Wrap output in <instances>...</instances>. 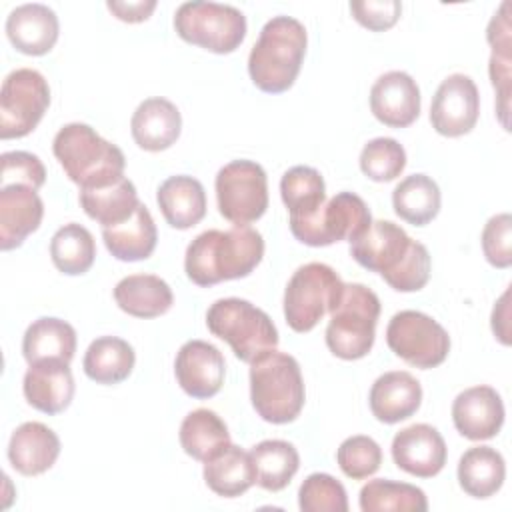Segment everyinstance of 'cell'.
Listing matches in <instances>:
<instances>
[{
	"instance_id": "cell-1",
	"label": "cell",
	"mask_w": 512,
	"mask_h": 512,
	"mask_svg": "<svg viewBox=\"0 0 512 512\" xmlns=\"http://www.w3.org/2000/svg\"><path fill=\"white\" fill-rule=\"evenodd\" d=\"M350 256L398 292H418L430 280L428 248L390 220H372L360 236L350 240Z\"/></svg>"
},
{
	"instance_id": "cell-2",
	"label": "cell",
	"mask_w": 512,
	"mask_h": 512,
	"mask_svg": "<svg viewBox=\"0 0 512 512\" xmlns=\"http://www.w3.org/2000/svg\"><path fill=\"white\" fill-rule=\"evenodd\" d=\"M264 256V238L250 226L230 230H206L186 248V276L202 286H214L224 280L246 278Z\"/></svg>"
},
{
	"instance_id": "cell-3",
	"label": "cell",
	"mask_w": 512,
	"mask_h": 512,
	"mask_svg": "<svg viewBox=\"0 0 512 512\" xmlns=\"http://www.w3.org/2000/svg\"><path fill=\"white\" fill-rule=\"evenodd\" d=\"M306 28L292 16L268 20L248 56V74L266 94H282L296 82L306 56Z\"/></svg>"
},
{
	"instance_id": "cell-4",
	"label": "cell",
	"mask_w": 512,
	"mask_h": 512,
	"mask_svg": "<svg viewBox=\"0 0 512 512\" xmlns=\"http://www.w3.org/2000/svg\"><path fill=\"white\" fill-rule=\"evenodd\" d=\"M52 152L80 190L106 186L124 176V152L88 124L72 122L62 126L54 136Z\"/></svg>"
},
{
	"instance_id": "cell-5",
	"label": "cell",
	"mask_w": 512,
	"mask_h": 512,
	"mask_svg": "<svg viewBox=\"0 0 512 512\" xmlns=\"http://www.w3.org/2000/svg\"><path fill=\"white\" fill-rule=\"evenodd\" d=\"M250 400L262 420L270 424L294 422L306 400L298 360L274 348L250 362Z\"/></svg>"
},
{
	"instance_id": "cell-6",
	"label": "cell",
	"mask_w": 512,
	"mask_h": 512,
	"mask_svg": "<svg viewBox=\"0 0 512 512\" xmlns=\"http://www.w3.org/2000/svg\"><path fill=\"white\" fill-rule=\"evenodd\" d=\"M206 326L216 338L230 344L238 360L248 364L278 346L272 318L242 298L216 300L206 312Z\"/></svg>"
},
{
	"instance_id": "cell-7",
	"label": "cell",
	"mask_w": 512,
	"mask_h": 512,
	"mask_svg": "<svg viewBox=\"0 0 512 512\" xmlns=\"http://www.w3.org/2000/svg\"><path fill=\"white\" fill-rule=\"evenodd\" d=\"M378 316L380 300L368 286L344 284L326 328L328 350L342 360L364 358L374 346Z\"/></svg>"
},
{
	"instance_id": "cell-8",
	"label": "cell",
	"mask_w": 512,
	"mask_h": 512,
	"mask_svg": "<svg viewBox=\"0 0 512 512\" xmlns=\"http://www.w3.org/2000/svg\"><path fill=\"white\" fill-rule=\"evenodd\" d=\"M344 290L336 270L322 262L300 266L284 290V318L294 332H310L340 302Z\"/></svg>"
},
{
	"instance_id": "cell-9",
	"label": "cell",
	"mask_w": 512,
	"mask_h": 512,
	"mask_svg": "<svg viewBox=\"0 0 512 512\" xmlns=\"http://www.w3.org/2000/svg\"><path fill=\"white\" fill-rule=\"evenodd\" d=\"M246 28V16L238 8L218 2H184L174 14L176 34L214 54L234 52L244 42Z\"/></svg>"
},
{
	"instance_id": "cell-10",
	"label": "cell",
	"mask_w": 512,
	"mask_h": 512,
	"mask_svg": "<svg viewBox=\"0 0 512 512\" xmlns=\"http://www.w3.org/2000/svg\"><path fill=\"white\" fill-rule=\"evenodd\" d=\"M370 222V210L358 194L338 192L314 214L290 220V232L298 242L320 248L340 240H354Z\"/></svg>"
},
{
	"instance_id": "cell-11",
	"label": "cell",
	"mask_w": 512,
	"mask_h": 512,
	"mask_svg": "<svg viewBox=\"0 0 512 512\" xmlns=\"http://www.w3.org/2000/svg\"><path fill=\"white\" fill-rule=\"evenodd\" d=\"M218 212L234 226H248L268 208V178L252 160H232L222 166L214 180Z\"/></svg>"
},
{
	"instance_id": "cell-12",
	"label": "cell",
	"mask_w": 512,
	"mask_h": 512,
	"mask_svg": "<svg viewBox=\"0 0 512 512\" xmlns=\"http://www.w3.org/2000/svg\"><path fill=\"white\" fill-rule=\"evenodd\" d=\"M50 106L48 80L34 68L12 70L0 90V138L28 136Z\"/></svg>"
},
{
	"instance_id": "cell-13",
	"label": "cell",
	"mask_w": 512,
	"mask_h": 512,
	"mask_svg": "<svg viewBox=\"0 0 512 512\" xmlns=\"http://www.w3.org/2000/svg\"><path fill=\"white\" fill-rule=\"evenodd\" d=\"M388 348L420 370L440 366L450 352V336L442 324L418 310L396 312L386 326Z\"/></svg>"
},
{
	"instance_id": "cell-14",
	"label": "cell",
	"mask_w": 512,
	"mask_h": 512,
	"mask_svg": "<svg viewBox=\"0 0 512 512\" xmlns=\"http://www.w3.org/2000/svg\"><path fill=\"white\" fill-rule=\"evenodd\" d=\"M480 114V94L474 80L466 74L444 78L430 104L432 128L448 138L468 134Z\"/></svg>"
},
{
	"instance_id": "cell-15",
	"label": "cell",
	"mask_w": 512,
	"mask_h": 512,
	"mask_svg": "<svg viewBox=\"0 0 512 512\" xmlns=\"http://www.w3.org/2000/svg\"><path fill=\"white\" fill-rule=\"evenodd\" d=\"M174 374L180 388L198 400L220 392L226 374L222 352L204 340H188L180 346L174 360Z\"/></svg>"
},
{
	"instance_id": "cell-16",
	"label": "cell",
	"mask_w": 512,
	"mask_h": 512,
	"mask_svg": "<svg viewBox=\"0 0 512 512\" xmlns=\"http://www.w3.org/2000/svg\"><path fill=\"white\" fill-rule=\"evenodd\" d=\"M392 460L394 464L416 478L436 476L448 456L442 434L430 424H412L402 428L392 438Z\"/></svg>"
},
{
	"instance_id": "cell-17",
	"label": "cell",
	"mask_w": 512,
	"mask_h": 512,
	"mask_svg": "<svg viewBox=\"0 0 512 512\" xmlns=\"http://www.w3.org/2000/svg\"><path fill=\"white\" fill-rule=\"evenodd\" d=\"M420 88L402 70H390L370 88V110L378 122L390 128H406L420 116Z\"/></svg>"
},
{
	"instance_id": "cell-18",
	"label": "cell",
	"mask_w": 512,
	"mask_h": 512,
	"mask_svg": "<svg viewBox=\"0 0 512 512\" xmlns=\"http://www.w3.org/2000/svg\"><path fill=\"white\" fill-rule=\"evenodd\" d=\"M452 422L468 440H490L504 424V402L492 386L466 388L452 402Z\"/></svg>"
},
{
	"instance_id": "cell-19",
	"label": "cell",
	"mask_w": 512,
	"mask_h": 512,
	"mask_svg": "<svg viewBox=\"0 0 512 512\" xmlns=\"http://www.w3.org/2000/svg\"><path fill=\"white\" fill-rule=\"evenodd\" d=\"M44 202L26 184H6L0 188V248L14 250L40 228Z\"/></svg>"
},
{
	"instance_id": "cell-20",
	"label": "cell",
	"mask_w": 512,
	"mask_h": 512,
	"mask_svg": "<svg viewBox=\"0 0 512 512\" xmlns=\"http://www.w3.org/2000/svg\"><path fill=\"white\" fill-rule=\"evenodd\" d=\"M22 390L28 404L48 416L64 412L76 392L74 376L68 362L44 360L28 364Z\"/></svg>"
},
{
	"instance_id": "cell-21",
	"label": "cell",
	"mask_w": 512,
	"mask_h": 512,
	"mask_svg": "<svg viewBox=\"0 0 512 512\" xmlns=\"http://www.w3.org/2000/svg\"><path fill=\"white\" fill-rule=\"evenodd\" d=\"M60 34L58 16L46 4L16 6L6 18V36L10 44L26 56L48 54Z\"/></svg>"
},
{
	"instance_id": "cell-22",
	"label": "cell",
	"mask_w": 512,
	"mask_h": 512,
	"mask_svg": "<svg viewBox=\"0 0 512 512\" xmlns=\"http://www.w3.org/2000/svg\"><path fill=\"white\" fill-rule=\"evenodd\" d=\"M368 402L378 422L396 424L418 412L422 404V386L406 370L384 372L374 380Z\"/></svg>"
},
{
	"instance_id": "cell-23",
	"label": "cell",
	"mask_w": 512,
	"mask_h": 512,
	"mask_svg": "<svg viewBox=\"0 0 512 512\" xmlns=\"http://www.w3.org/2000/svg\"><path fill=\"white\" fill-rule=\"evenodd\" d=\"M60 456L58 434L42 422L20 424L8 442V460L22 476H38L50 470Z\"/></svg>"
},
{
	"instance_id": "cell-24",
	"label": "cell",
	"mask_w": 512,
	"mask_h": 512,
	"mask_svg": "<svg viewBox=\"0 0 512 512\" xmlns=\"http://www.w3.org/2000/svg\"><path fill=\"white\" fill-rule=\"evenodd\" d=\"M182 130V116L176 104L154 96L138 104L130 120L134 142L146 152H160L170 148Z\"/></svg>"
},
{
	"instance_id": "cell-25",
	"label": "cell",
	"mask_w": 512,
	"mask_h": 512,
	"mask_svg": "<svg viewBox=\"0 0 512 512\" xmlns=\"http://www.w3.org/2000/svg\"><path fill=\"white\" fill-rule=\"evenodd\" d=\"M156 202L164 220L176 230H188L206 216V192L192 176H170L156 192Z\"/></svg>"
},
{
	"instance_id": "cell-26",
	"label": "cell",
	"mask_w": 512,
	"mask_h": 512,
	"mask_svg": "<svg viewBox=\"0 0 512 512\" xmlns=\"http://www.w3.org/2000/svg\"><path fill=\"white\" fill-rule=\"evenodd\" d=\"M102 238L116 260L138 262L152 256L158 242V230L150 210L140 202L128 220L102 228Z\"/></svg>"
},
{
	"instance_id": "cell-27",
	"label": "cell",
	"mask_w": 512,
	"mask_h": 512,
	"mask_svg": "<svg viewBox=\"0 0 512 512\" xmlns=\"http://www.w3.org/2000/svg\"><path fill=\"white\" fill-rule=\"evenodd\" d=\"M114 300L122 312L134 318H156L172 308L174 294L168 282L156 274H132L116 284Z\"/></svg>"
},
{
	"instance_id": "cell-28",
	"label": "cell",
	"mask_w": 512,
	"mask_h": 512,
	"mask_svg": "<svg viewBox=\"0 0 512 512\" xmlns=\"http://www.w3.org/2000/svg\"><path fill=\"white\" fill-rule=\"evenodd\" d=\"M76 352V330L60 318L44 316L34 320L22 338V354L28 364L44 360L68 362Z\"/></svg>"
},
{
	"instance_id": "cell-29",
	"label": "cell",
	"mask_w": 512,
	"mask_h": 512,
	"mask_svg": "<svg viewBox=\"0 0 512 512\" xmlns=\"http://www.w3.org/2000/svg\"><path fill=\"white\" fill-rule=\"evenodd\" d=\"M78 200L86 216L102 224V228L128 220L140 204L136 186L126 176L106 186L82 188Z\"/></svg>"
},
{
	"instance_id": "cell-30",
	"label": "cell",
	"mask_w": 512,
	"mask_h": 512,
	"mask_svg": "<svg viewBox=\"0 0 512 512\" xmlns=\"http://www.w3.org/2000/svg\"><path fill=\"white\" fill-rule=\"evenodd\" d=\"M204 482L222 498L242 496L252 484H256V470L250 452L228 444L222 452L204 462Z\"/></svg>"
},
{
	"instance_id": "cell-31",
	"label": "cell",
	"mask_w": 512,
	"mask_h": 512,
	"mask_svg": "<svg viewBox=\"0 0 512 512\" xmlns=\"http://www.w3.org/2000/svg\"><path fill=\"white\" fill-rule=\"evenodd\" d=\"M506 478V462L492 446H472L458 462V484L472 498L494 496Z\"/></svg>"
},
{
	"instance_id": "cell-32",
	"label": "cell",
	"mask_w": 512,
	"mask_h": 512,
	"mask_svg": "<svg viewBox=\"0 0 512 512\" xmlns=\"http://www.w3.org/2000/svg\"><path fill=\"white\" fill-rule=\"evenodd\" d=\"M134 348L118 336H100L86 348L82 366L96 384H120L134 370Z\"/></svg>"
},
{
	"instance_id": "cell-33",
	"label": "cell",
	"mask_w": 512,
	"mask_h": 512,
	"mask_svg": "<svg viewBox=\"0 0 512 512\" xmlns=\"http://www.w3.org/2000/svg\"><path fill=\"white\" fill-rule=\"evenodd\" d=\"M180 446L198 462H206L222 452L230 442V432L224 420L208 408H196L180 424Z\"/></svg>"
},
{
	"instance_id": "cell-34",
	"label": "cell",
	"mask_w": 512,
	"mask_h": 512,
	"mask_svg": "<svg viewBox=\"0 0 512 512\" xmlns=\"http://www.w3.org/2000/svg\"><path fill=\"white\" fill-rule=\"evenodd\" d=\"M256 484L268 492L284 490L300 468V454L286 440H262L250 450Z\"/></svg>"
},
{
	"instance_id": "cell-35",
	"label": "cell",
	"mask_w": 512,
	"mask_h": 512,
	"mask_svg": "<svg viewBox=\"0 0 512 512\" xmlns=\"http://www.w3.org/2000/svg\"><path fill=\"white\" fill-rule=\"evenodd\" d=\"M440 204V188L426 174L406 176L392 192L394 212L412 226L430 224L438 216Z\"/></svg>"
},
{
	"instance_id": "cell-36",
	"label": "cell",
	"mask_w": 512,
	"mask_h": 512,
	"mask_svg": "<svg viewBox=\"0 0 512 512\" xmlns=\"http://www.w3.org/2000/svg\"><path fill=\"white\" fill-rule=\"evenodd\" d=\"M50 258L54 266L68 276L88 272L96 258V242L88 228L70 222L56 230L50 240Z\"/></svg>"
},
{
	"instance_id": "cell-37",
	"label": "cell",
	"mask_w": 512,
	"mask_h": 512,
	"mask_svg": "<svg viewBox=\"0 0 512 512\" xmlns=\"http://www.w3.org/2000/svg\"><path fill=\"white\" fill-rule=\"evenodd\" d=\"M362 512H426L428 498L422 488L386 478L370 480L360 490Z\"/></svg>"
},
{
	"instance_id": "cell-38",
	"label": "cell",
	"mask_w": 512,
	"mask_h": 512,
	"mask_svg": "<svg viewBox=\"0 0 512 512\" xmlns=\"http://www.w3.org/2000/svg\"><path fill=\"white\" fill-rule=\"evenodd\" d=\"M280 196L288 208L290 220L314 214L326 202V184L322 174L310 166H294L280 180Z\"/></svg>"
},
{
	"instance_id": "cell-39",
	"label": "cell",
	"mask_w": 512,
	"mask_h": 512,
	"mask_svg": "<svg viewBox=\"0 0 512 512\" xmlns=\"http://www.w3.org/2000/svg\"><path fill=\"white\" fill-rule=\"evenodd\" d=\"M406 168V150L394 138H374L360 152V170L374 182H392Z\"/></svg>"
},
{
	"instance_id": "cell-40",
	"label": "cell",
	"mask_w": 512,
	"mask_h": 512,
	"mask_svg": "<svg viewBox=\"0 0 512 512\" xmlns=\"http://www.w3.org/2000/svg\"><path fill=\"white\" fill-rule=\"evenodd\" d=\"M298 506L302 512H348L346 488L334 476L314 472L300 484Z\"/></svg>"
},
{
	"instance_id": "cell-41",
	"label": "cell",
	"mask_w": 512,
	"mask_h": 512,
	"mask_svg": "<svg viewBox=\"0 0 512 512\" xmlns=\"http://www.w3.org/2000/svg\"><path fill=\"white\" fill-rule=\"evenodd\" d=\"M336 462L348 478L364 480L380 468L382 448L370 436H364V434L350 436L338 446Z\"/></svg>"
},
{
	"instance_id": "cell-42",
	"label": "cell",
	"mask_w": 512,
	"mask_h": 512,
	"mask_svg": "<svg viewBox=\"0 0 512 512\" xmlns=\"http://www.w3.org/2000/svg\"><path fill=\"white\" fill-rule=\"evenodd\" d=\"M482 252L494 268L512 264V216L508 212L492 216L482 230Z\"/></svg>"
},
{
	"instance_id": "cell-43",
	"label": "cell",
	"mask_w": 512,
	"mask_h": 512,
	"mask_svg": "<svg viewBox=\"0 0 512 512\" xmlns=\"http://www.w3.org/2000/svg\"><path fill=\"white\" fill-rule=\"evenodd\" d=\"M0 160H2V176H0L2 186L26 184L34 190L44 186L46 168L36 154L24 152V150H12V152H4Z\"/></svg>"
},
{
	"instance_id": "cell-44",
	"label": "cell",
	"mask_w": 512,
	"mask_h": 512,
	"mask_svg": "<svg viewBox=\"0 0 512 512\" xmlns=\"http://www.w3.org/2000/svg\"><path fill=\"white\" fill-rule=\"evenodd\" d=\"M350 12L358 24L372 32H384L392 28L400 14L402 2L398 0H354L350 2Z\"/></svg>"
},
{
	"instance_id": "cell-45",
	"label": "cell",
	"mask_w": 512,
	"mask_h": 512,
	"mask_svg": "<svg viewBox=\"0 0 512 512\" xmlns=\"http://www.w3.org/2000/svg\"><path fill=\"white\" fill-rule=\"evenodd\" d=\"M510 48H500V50H492L490 56V80L492 86L498 94V102H496V112L498 118L502 122V126L508 130V96H510Z\"/></svg>"
},
{
	"instance_id": "cell-46",
	"label": "cell",
	"mask_w": 512,
	"mask_h": 512,
	"mask_svg": "<svg viewBox=\"0 0 512 512\" xmlns=\"http://www.w3.org/2000/svg\"><path fill=\"white\" fill-rule=\"evenodd\" d=\"M106 6L118 20L136 24V22H144L150 18V14L156 8V0H136V2L110 0V2H106Z\"/></svg>"
},
{
	"instance_id": "cell-47",
	"label": "cell",
	"mask_w": 512,
	"mask_h": 512,
	"mask_svg": "<svg viewBox=\"0 0 512 512\" xmlns=\"http://www.w3.org/2000/svg\"><path fill=\"white\" fill-rule=\"evenodd\" d=\"M508 298H510V290H504V294L500 296V300L496 302V306L492 310V332H494V336L504 346L510 344V328H508L510 308H508Z\"/></svg>"
}]
</instances>
